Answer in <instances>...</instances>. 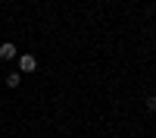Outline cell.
<instances>
[{
  "mask_svg": "<svg viewBox=\"0 0 156 138\" xmlns=\"http://www.w3.org/2000/svg\"><path fill=\"white\" fill-rule=\"evenodd\" d=\"M0 57H3V60H12V57H16V47H12V44H0Z\"/></svg>",
  "mask_w": 156,
  "mask_h": 138,
  "instance_id": "obj_2",
  "label": "cell"
},
{
  "mask_svg": "<svg viewBox=\"0 0 156 138\" xmlns=\"http://www.w3.org/2000/svg\"><path fill=\"white\" fill-rule=\"evenodd\" d=\"M19 69H22V72H34V69H37V60H34L31 54H22V57H19Z\"/></svg>",
  "mask_w": 156,
  "mask_h": 138,
  "instance_id": "obj_1",
  "label": "cell"
},
{
  "mask_svg": "<svg viewBox=\"0 0 156 138\" xmlns=\"http://www.w3.org/2000/svg\"><path fill=\"white\" fill-rule=\"evenodd\" d=\"M147 107H150V110H156V97H147Z\"/></svg>",
  "mask_w": 156,
  "mask_h": 138,
  "instance_id": "obj_4",
  "label": "cell"
},
{
  "mask_svg": "<svg viewBox=\"0 0 156 138\" xmlns=\"http://www.w3.org/2000/svg\"><path fill=\"white\" fill-rule=\"evenodd\" d=\"M6 85H9V88H19V85H22L19 72H9V75H6Z\"/></svg>",
  "mask_w": 156,
  "mask_h": 138,
  "instance_id": "obj_3",
  "label": "cell"
}]
</instances>
